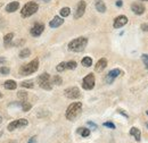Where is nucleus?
I'll return each instance as SVG.
<instances>
[{"label": "nucleus", "instance_id": "obj_1", "mask_svg": "<svg viewBox=\"0 0 148 143\" xmlns=\"http://www.w3.org/2000/svg\"><path fill=\"white\" fill-rule=\"evenodd\" d=\"M87 44H88V39L84 36H80V37L72 40L69 43V50H71L73 52H81L86 49Z\"/></svg>", "mask_w": 148, "mask_h": 143}, {"label": "nucleus", "instance_id": "obj_45", "mask_svg": "<svg viewBox=\"0 0 148 143\" xmlns=\"http://www.w3.org/2000/svg\"><path fill=\"white\" fill-rule=\"evenodd\" d=\"M147 127H148V123H147Z\"/></svg>", "mask_w": 148, "mask_h": 143}, {"label": "nucleus", "instance_id": "obj_23", "mask_svg": "<svg viewBox=\"0 0 148 143\" xmlns=\"http://www.w3.org/2000/svg\"><path fill=\"white\" fill-rule=\"evenodd\" d=\"M17 98L23 102V101H26L27 100V93L25 91H18L17 92Z\"/></svg>", "mask_w": 148, "mask_h": 143}, {"label": "nucleus", "instance_id": "obj_44", "mask_svg": "<svg viewBox=\"0 0 148 143\" xmlns=\"http://www.w3.org/2000/svg\"><path fill=\"white\" fill-rule=\"evenodd\" d=\"M143 1H148V0H143Z\"/></svg>", "mask_w": 148, "mask_h": 143}, {"label": "nucleus", "instance_id": "obj_4", "mask_svg": "<svg viewBox=\"0 0 148 143\" xmlns=\"http://www.w3.org/2000/svg\"><path fill=\"white\" fill-rule=\"evenodd\" d=\"M38 68H39V59L36 58V59H33L32 61H30L29 64L23 65V66L19 68V74H21V75H24V76L31 75V74L36 73V72L38 71Z\"/></svg>", "mask_w": 148, "mask_h": 143}, {"label": "nucleus", "instance_id": "obj_34", "mask_svg": "<svg viewBox=\"0 0 148 143\" xmlns=\"http://www.w3.org/2000/svg\"><path fill=\"white\" fill-rule=\"evenodd\" d=\"M140 29H141L144 32H148V23H143L141 26H140Z\"/></svg>", "mask_w": 148, "mask_h": 143}, {"label": "nucleus", "instance_id": "obj_9", "mask_svg": "<svg viewBox=\"0 0 148 143\" xmlns=\"http://www.w3.org/2000/svg\"><path fill=\"white\" fill-rule=\"evenodd\" d=\"M86 8H87L86 1L84 0H80L79 3H77V6H76L75 13H74V18L75 19H79V18L82 17L84 15V13H86Z\"/></svg>", "mask_w": 148, "mask_h": 143}, {"label": "nucleus", "instance_id": "obj_32", "mask_svg": "<svg viewBox=\"0 0 148 143\" xmlns=\"http://www.w3.org/2000/svg\"><path fill=\"white\" fill-rule=\"evenodd\" d=\"M141 59H143V61H144V65H145V67L148 69V54H141Z\"/></svg>", "mask_w": 148, "mask_h": 143}, {"label": "nucleus", "instance_id": "obj_27", "mask_svg": "<svg viewBox=\"0 0 148 143\" xmlns=\"http://www.w3.org/2000/svg\"><path fill=\"white\" fill-rule=\"evenodd\" d=\"M76 66H77V64L74 60H70V61L66 63V69H75Z\"/></svg>", "mask_w": 148, "mask_h": 143}, {"label": "nucleus", "instance_id": "obj_36", "mask_svg": "<svg viewBox=\"0 0 148 143\" xmlns=\"http://www.w3.org/2000/svg\"><path fill=\"white\" fill-rule=\"evenodd\" d=\"M27 143H37V136H32Z\"/></svg>", "mask_w": 148, "mask_h": 143}, {"label": "nucleus", "instance_id": "obj_41", "mask_svg": "<svg viewBox=\"0 0 148 143\" xmlns=\"http://www.w3.org/2000/svg\"><path fill=\"white\" fill-rule=\"evenodd\" d=\"M146 114H147V115H148V110H147V111H146Z\"/></svg>", "mask_w": 148, "mask_h": 143}, {"label": "nucleus", "instance_id": "obj_14", "mask_svg": "<svg viewBox=\"0 0 148 143\" xmlns=\"http://www.w3.org/2000/svg\"><path fill=\"white\" fill-rule=\"evenodd\" d=\"M106 67H107V59H106V58H101V59H99V60L97 61V64L95 65V71L100 73V72L104 71Z\"/></svg>", "mask_w": 148, "mask_h": 143}, {"label": "nucleus", "instance_id": "obj_33", "mask_svg": "<svg viewBox=\"0 0 148 143\" xmlns=\"http://www.w3.org/2000/svg\"><path fill=\"white\" fill-rule=\"evenodd\" d=\"M104 126H105V127H108V128H111V129H115V125H114L113 123H111V122H105V123H104Z\"/></svg>", "mask_w": 148, "mask_h": 143}, {"label": "nucleus", "instance_id": "obj_30", "mask_svg": "<svg viewBox=\"0 0 148 143\" xmlns=\"http://www.w3.org/2000/svg\"><path fill=\"white\" fill-rule=\"evenodd\" d=\"M66 69V63L65 61H63V63H59L58 65H57V67H56V71L57 72H64Z\"/></svg>", "mask_w": 148, "mask_h": 143}, {"label": "nucleus", "instance_id": "obj_20", "mask_svg": "<svg viewBox=\"0 0 148 143\" xmlns=\"http://www.w3.org/2000/svg\"><path fill=\"white\" fill-rule=\"evenodd\" d=\"M77 133H80L82 138H88L90 135V129L89 128H86V127H80L77 129Z\"/></svg>", "mask_w": 148, "mask_h": 143}, {"label": "nucleus", "instance_id": "obj_26", "mask_svg": "<svg viewBox=\"0 0 148 143\" xmlns=\"http://www.w3.org/2000/svg\"><path fill=\"white\" fill-rule=\"evenodd\" d=\"M21 86L22 88H27V89H32L34 86L33 82L32 81H25V82H22L21 83Z\"/></svg>", "mask_w": 148, "mask_h": 143}, {"label": "nucleus", "instance_id": "obj_15", "mask_svg": "<svg viewBox=\"0 0 148 143\" xmlns=\"http://www.w3.org/2000/svg\"><path fill=\"white\" fill-rule=\"evenodd\" d=\"M63 23H64L63 17H60V16H55V17L49 22V26H50L51 29H56V27H59L60 25H63Z\"/></svg>", "mask_w": 148, "mask_h": 143}, {"label": "nucleus", "instance_id": "obj_6", "mask_svg": "<svg viewBox=\"0 0 148 143\" xmlns=\"http://www.w3.org/2000/svg\"><path fill=\"white\" fill-rule=\"evenodd\" d=\"M64 94H65V97H66V98L72 99V100L79 99V98L81 97V92H80L79 88H76V86H71V88L65 89Z\"/></svg>", "mask_w": 148, "mask_h": 143}, {"label": "nucleus", "instance_id": "obj_40", "mask_svg": "<svg viewBox=\"0 0 148 143\" xmlns=\"http://www.w3.org/2000/svg\"><path fill=\"white\" fill-rule=\"evenodd\" d=\"M43 1H50V0H43Z\"/></svg>", "mask_w": 148, "mask_h": 143}, {"label": "nucleus", "instance_id": "obj_42", "mask_svg": "<svg viewBox=\"0 0 148 143\" xmlns=\"http://www.w3.org/2000/svg\"><path fill=\"white\" fill-rule=\"evenodd\" d=\"M1 6H2V5H1V3H0V8H1Z\"/></svg>", "mask_w": 148, "mask_h": 143}, {"label": "nucleus", "instance_id": "obj_22", "mask_svg": "<svg viewBox=\"0 0 148 143\" xmlns=\"http://www.w3.org/2000/svg\"><path fill=\"white\" fill-rule=\"evenodd\" d=\"M81 64H82V66H84V67H90V66L92 65V59H91L90 57H84V58L82 59Z\"/></svg>", "mask_w": 148, "mask_h": 143}, {"label": "nucleus", "instance_id": "obj_25", "mask_svg": "<svg viewBox=\"0 0 148 143\" xmlns=\"http://www.w3.org/2000/svg\"><path fill=\"white\" fill-rule=\"evenodd\" d=\"M30 54H31L30 49L24 48V49H23V50H21V52H19V58H26V57H29Z\"/></svg>", "mask_w": 148, "mask_h": 143}, {"label": "nucleus", "instance_id": "obj_37", "mask_svg": "<svg viewBox=\"0 0 148 143\" xmlns=\"http://www.w3.org/2000/svg\"><path fill=\"white\" fill-rule=\"evenodd\" d=\"M116 6H117V7H122V6H123V1H122V0H117V1H116Z\"/></svg>", "mask_w": 148, "mask_h": 143}, {"label": "nucleus", "instance_id": "obj_16", "mask_svg": "<svg viewBox=\"0 0 148 143\" xmlns=\"http://www.w3.org/2000/svg\"><path fill=\"white\" fill-rule=\"evenodd\" d=\"M19 8V2L18 1H12L6 6V12L7 13H15L16 10H18Z\"/></svg>", "mask_w": 148, "mask_h": 143}, {"label": "nucleus", "instance_id": "obj_12", "mask_svg": "<svg viewBox=\"0 0 148 143\" xmlns=\"http://www.w3.org/2000/svg\"><path fill=\"white\" fill-rule=\"evenodd\" d=\"M45 31V25L42 24V23H36L34 25H33V27L31 29V31H30V33H31V35L32 36H40L42 34V32Z\"/></svg>", "mask_w": 148, "mask_h": 143}, {"label": "nucleus", "instance_id": "obj_21", "mask_svg": "<svg viewBox=\"0 0 148 143\" xmlns=\"http://www.w3.org/2000/svg\"><path fill=\"white\" fill-rule=\"evenodd\" d=\"M59 14H60V17H67L70 14H71V9L70 7H63L60 10H59Z\"/></svg>", "mask_w": 148, "mask_h": 143}, {"label": "nucleus", "instance_id": "obj_28", "mask_svg": "<svg viewBox=\"0 0 148 143\" xmlns=\"http://www.w3.org/2000/svg\"><path fill=\"white\" fill-rule=\"evenodd\" d=\"M51 83H54L56 85H60L62 83H63V78L59 76V75H55L54 77H53V82Z\"/></svg>", "mask_w": 148, "mask_h": 143}, {"label": "nucleus", "instance_id": "obj_29", "mask_svg": "<svg viewBox=\"0 0 148 143\" xmlns=\"http://www.w3.org/2000/svg\"><path fill=\"white\" fill-rule=\"evenodd\" d=\"M32 108V105L30 104V102H27V101H23L22 102V109H23V111H29L30 109Z\"/></svg>", "mask_w": 148, "mask_h": 143}, {"label": "nucleus", "instance_id": "obj_5", "mask_svg": "<svg viewBox=\"0 0 148 143\" xmlns=\"http://www.w3.org/2000/svg\"><path fill=\"white\" fill-rule=\"evenodd\" d=\"M38 83H39V86L43 90H49L53 89V83L50 82V75L48 73H43L41 74L39 77H38Z\"/></svg>", "mask_w": 148, "mask_h": 143}, {"label": "nucleus", "instance_id": "obj_13", "mask_svg": "<svg viewBox=\"0 0 148 143\" xmlns=\"http://www.w3.org/2000/svg\"><path fill=\"white\" fill-rule=\"evenodd\" d=\"M131 10L136 14V15H143L144 13H145V10H146V8H145V6L143 5V3H139V2H133L132 5H131Z\"/></svg>", "mask_w": 148, "mask_h": 143}, {"label": "nucleus", "instance_id": "obj_17", "mask_svg": "<svg viewBox=\"0 0 148 143\" xmlns=\"http://www.w3.org/2000/svg\"><path fill=\"white\" fill-rule=\"evenodd\" d=\"M130 135H132V136L136 139L137 142H139V141L141 140V132H140V129L137 128V127H131V129H130Z\"/></svg>", "mask_w": 148, "mask_h": 143}, {"label": "nucleus", "instance_id": "obj_7", "mask_svg": "<svg viewBox=\"0 0 148 143\" xmlns=\"http://www.w3.org/2000/svg\"><path fill=\"white\" fill-rule=\"evenodd\" d=\"M29 125V122H27V119H25V118H19V119H16V121H14V122H12V123H9L8 126H7V128H8V131L9 132H13L14 129H16V128H19V127H25V126Z\"/></svg>", "mask_w": 148, "mask_h": 143}, {"label": "nucleus", "instance_id": "obj_39", "mask_svg": "<svg viewBox=\"0 0 148 143\" xmlns=\"http://www.w3.org/2000/svg\"><path fill=\"white\" fill-rule=\"evenodd\" d=\"M2 63H6V59L5 58H0V64H2Z\"/></svg>", "mask_w": 148, "mask_h": 143}, {"label": "nucleus", "instance_id": "obj_18", "mask_svg": "<svg viewBox=\"0 0 148 143\" xmlns=\"http://www.w3.org/2000/svg\"><path fill=\"white\" fill-rule=\"evenodd\" d=\"M95 7L99 13H105L106 12V5L103 0H96L95 1Z\"/></svg>", "mask_w": 148, "mask_h": 143}, {"label": "nucleus", "instance_id": "obj_11", "mask_svg": "<svg viewBox=\"0 0 148 143\" xmlns=\"http://www.w3.org/2000/svg\"><path fill=\"white\" fill-rule=\"evenodd\" d=\"M121 74H122V71H121V69H119V68H114V69H112V71L106 75L105 80H106V82H107L108 84H112V83L114 82V80H115L117 76H120Z\"/></svg>", "mask_w": 148, "mask_h": 143}, {"label": "nucleus", "instance_id": "obj_10", "mask_svg": "<svg viewBox=\"0 0 148 143\" xmlns=\"http://www.w3.org/2000/svg\"><path fill=\"white\" fill-rule=\"evenodd\" d=\"M128 20L129 19H128V17L125 15H120V16H117L114 19L113 26H114V29H121V27H123L128 23Z\"/></svg>", "mask_w": 148, "mask_h": 143}, {"label": "nucleus", "instance_id": "obj_46", "mask_svg": "<svg viewBox=\"0 0 148 143\" xmlns=\"http://www.w3.org/2000/svg\"><path fill=\"white\" fill-rule=\"evenodd\" d=\"M0 121H1V118H0Z\"/></svg>", "mask_w": 148, "mask_h": 143}, {"label": "nucleus", "instance_id": "obj_2", "mask_svg": "<svg viewBox=\"0 0 148 143\" xmlns=\"http://www.w3.org/2000/svg\"><path fill=\"white\" fill-rule=\"evenodd\" d=\"M82 111V104L76 101V102H72L67 109H66V114H65V117L66 119L69 121H74Z\"/></svg>", "mask_w": 148, "mask_h": 143}, {"label": "nucleus", "instance_id": "obj_24", "mask_svg": "<svg viewBox=\"0 0 148 143\" xmlns=\"http://www.w3.org/2000/svg\"><path fill=\"white\" fill-rule=\"evenodd\" d=\"M13 39H14V33H8V34H6V35L3 36V42H5V44H10V42L13 41Z\"/></svg>", "mask_w": 148, "mask_h": 143}, {"label": "nucleus", "instance_id": "obj_8", "mask_svg": "<svg viewBox=\"0 0 148 143\" xmlns=\"http://www.w3.org/2000/svg\"><path fill=\"white\" fill-rule=\"evenodd\" d=\"M82 88L84 90H92L95 88V75L88 74L83 80H82Z\"/></svg>", "mask_w": 148, "mask_h": 143}, {"label": "nucleus", "instance_id": "obj_3", "mask_svg": "<svg viewBox=\"0 0 148 143\" xmlns=\"http://www.w3.org/2000/svg\"><path fill=\"white\" fill-rule=\"evenodd\" d=\"M38 9H39V5H38L37 2H34V1H29V2H26V3L23 6V8H22V10H21V16L24 18L30 17V16H32V15H34V14L37 13Z\"/></svg>", "mask_w": 148, "mask_h": 143}, {"label": "nucleus", "instance_id": "obj_43", "mask_svg": "<svg viewBox=\"0 0 148 143\" xmlns=\"http://www.w3.org/2000/svg\"><path fill=\"white\" fill-rule=\"evenodd\" d=\"M1 97H2V95H1V93H0V98H1Z\"/></svg>", "mask_w": 148, "mask_h": 143}, {"label": "nucleus", "instance_id": "obj_38", "mask_svg": "<svg viewBox=\"0 0 148 143\" xmlns=\"http://www.w3.org/2000/svg\"><path fill=\"white\" fill-rule=\"evenodd\" d=\"M88 125H90V126H92L93 128H97V125L96 124H93L92 122H88Z\"/></svg>", "mask_w": 148, "mask_h": 143}, {"label": "nucleus", "instance_id": "obj_31", "mask_svg": "<svg viewBox=\"0 0 148 143\" xmlns=\"http://www.w3.org/2000/svg\"><path fill=\"white\" fill-rule=\"evenodd\" d=\"M9 67H7V66H2V67H0V74H2V75H8L9 74Z\"/></svg>", "mask_w": 148, "mask_h": 143}, {"label": "nucleus", "instance_id": "obj_19", "mask_svg": "<svg viewBox=\"0 0 148 143\" xmlns=\"http://www.w3.org/2000/svg\"><path fill=\"white\" fill-rule=\"evenodd\" d=\"M3 88L7 90H15L17 88V84H16V82L14 80H8V81H6L3 83Z\"/></svg>", "mask_w": 148, "mask_h": 143}, {"label": "nucleus", "instance_id": "obj_35", "mask_svg": "<svg viewBox=\"0 0 148 143\" xmlns=\"http://www.w3.org/2000/svg\"><path fill=\"white\" fill-rule=\"evenodd\" d=\"M117 111H119V112H120V114H121V115H123V116H124V117H127V118H128V117H129V115H128V114H127V112H124V111H123V110H122V109H119V110H117Z\"/></svg>", "mask_w": 148, "mask_h": 143}]
</instances>
